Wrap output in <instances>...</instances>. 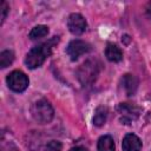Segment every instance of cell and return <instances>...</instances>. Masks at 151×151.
<instances>
[{"label":"cell","instance_id":"cell-10","mask_svg":"<svg viewBox=\"0 0 151 151\" xmlns=\"http://www.w3.org/2000/svg\"><path fill=\"white\" fill-rule=\"evenodd\" d=\"M105 55H106L107 60L113 61V63H118V61H120L123 59V52L114 44H109L106 46V48H105Z\"/></svg>","mask_w":151,"mask_h":151},{"label":"cell","instance_id":"cell-15","mask_svg":"<svg viewBox=\"0 0 151 151\" xmlns=\"http://www.w3.org/2000/svg\"><path fill=\"white\" fill-rule=\"evenodd\" d=\"M46 149H47V151H61V145H60V143L53 140L46 146Z\"/></svg>","mask_w":151,"mask_h":151},{"label":"cell","instance_id":"cell-9","mask_svg":"<svg viewBox=\"0 0 151 151\" xmlns=\"http://www.w3.org/2000/svg\"><path fill=\"white\" fill-rule=\"evenodd\" d=\"M122 86L127 96H132L138 87V80L133 74H125L122 78Z\"/></svg>","mask_w":151,"mask_h":151},{"label":"cell","instance_id":"cell-8","mask_svg":"<svg viewBox=\"0 0 151 151\" xmlns=\"http://www.w3.org/2000/svg\"><path fill=\"white\" fill-rule=\"evenodd\" d=\"M122 147H123V151H140L142 142L136 134L129 133L124 137Z\"/></svg>","mask_w":151,"mask_h":151},{"label":"cell","instance_id":"cell-14","mask_svg":"<svg viewBox=\"0 0 151 151\" xmlns=\"http://www.w3.org/2000/svg\"><path fill=\"white\" fill-rule=\"evenodd\" d=\"M14 60V54L12 51H2L0 53V66L2 68L9 66L12 64V61Z\"/></svg>","mask_w":151,"mask_h":151},{"label":"cell","instance_id":"cell-18","mask_svg":"<svg viewBox=\"0 0 151 151\" xmlns=\"http://www.w3.org/2000/svg\"><path fill=\"white\" fill-rule=\"evenodd\" d=\"M146 14H147V17L151 19V1L147 4V6H146Z\"/></svg>","mask_w":151,"mask_h":151},{"label":"cell","instance_id":"cell-5","mask_svg":"<svg viewBox=\"0 0 151 151\" xmlns=\"http://www.w3.org/2000/svg\"><path fill=\"white\" fill-rule=\"evenodd\" d=\"M117 110H118V113L120 114V120L125 124L134 120L139 116V112H140L138 106H136L133 104H129V103L119 104Z\"/></svg>","mask_w":151,"mask_h":151},{"label":"cell","instance_id":"cell-6","mask_svg":"<svg viewBox=\"0 0 151 151\" xmlns=\"http://www.w3.org/2000/svg\"><path fill=\"white\" fill-rule=\"evenodd\" d=\"M90 45L83 40H79V39H76V40H72L67 48H66V52L68 54V57L71 58V60H77L80 55L87 53L90 51Z\"/></svg>","mask_w":151,"mask_h":151},{"label":"cell","instance_id":"cell-16","mask_svg":"<svg viewBox=\"0 0 151 151\" xmlns=\"http://www.w3.org/2000/svg\"><path fill=\"white\" fill-rule=\"evenodd\" d=\"M0 9H1V22H4L5 19H6V17H7L8 5H7L5 1H2V2H1V7H0Z\"/></svg>","mask_w":151,"mask_h":151},{"label":"cell","instance_id":"cell-3","mask_svg":"<svg viewBox=\"0 0 151 151\" xmlns=\"http://www.w3.org/2000/svg\"><path fill=\"white\" fill-rule=\"evenodd\" d=\"M99 63L97 60L90 59L85 61L78 70V78L83 84H90L92 83L98 73H99Z\"/></svg>","mask_w":151,"mask_h":151},{"label":"cell","instance_id":"cell-2","mask_svg":"<svg viewBox=\"0 0 151 151\" xmlns=\"http://www.w3.org/2000/svg\"><path fill=\"white\" fill-rule=\"evenodd\" d=\"M31 113H32L35 122H38L40 124H47L52 120L54 111H53V107L51 106V104L47 100L40 99V100H37L32 105Z\"/></svg>","mask_w":151,"mask_h":151},{"label":"cell","instance_id":"cell-17","mask_svg":"<svg viewBox=\"0 0 151 151\" xmlns=\"http://www.w3.org/2000/svg\"><path fill=\"white\" fill-rule=\"evenodd\" d=\"M70 151H87L85 147H83V146H74V147H72Z\"/></svg>","mask_w":151,"mask_h":151},{"label":"cell","instance_id":"cell-1","mask_svg":"<svg viewBox=\"0 0 151 151\" xmlns=\"http://www.w3.org/2000/svg\"><path fill=\"white\" fill-rule=\"evenodd\" d=\"M58 42V37H53V39L48 40L47 42H42L40 45L34 46L26 55V65L29 68H37L40 67L44 61L46 60V58L51 54L53 46Z\"/></svg>","mask_w":151,"mask_h":151},{"label":"cell","instance_id":"cell-13","mask_svg":"<svg viewBox=\"0 0 151 151\" xmlns=\"http://www.w3.org/2000/svg\"><path fill=\"white\" fill-rule=\"evenodd\" d=\"M47 33H48V27L44 26V25H39V26H35L34 28H32V31L29 32V38L32 40L40 39V38L46 37Z\"/></svg>","mask_w":151,"mask_h":151},{"label":"cell","instance_id":"cell-4","mask_svg":"<svg viewBox=\"0 0 151 151\" xmlns=\"http://www.w3.org/2000/svg\"><path fill=\"white\" fill-rule=\"evenodd\" d=\"M7 85L14 92H22L28 86V78L21 71H13L7 76Z\"/></svg>","mask_w":151,"mask_h":151},{"label":"cell","instance_id":"cell-11","mask_svg":"<svg viewBox=\"0 0 151 151\" xmlns=\"http://www.w3.org/2000/svg\"><path fill=\"white\" fill-rule=\"evenodd\" d=\"M107 107L106 106H98L94 111V116H93V124L97 126H101L106 119H107Z\"/></svg>","mask_w":151,"mask_h":151},{"label":"cell","instance_id":"cell-12","mask_svg":"<svg viewBox=\"0 0 151 151\" xmlns=\"http://www.w3.org/2000/svg\"><path fill=\"white\" fill-rule=\"evenodd\" d=\"M98 151H114V142L110 136H103L98 140Z\"/></svg>","mask_w":151,"mask_h":151},{"label":"cell","instance_id":"cell-7","mask_svg":"<svg viewBox=\"0 0 151 151\" xmlns=\"http://www.w3.org/2000/svg\"><path fill=\"white\" fill-rule=\"evenodd\" d=\"M86 20L84 19V17L79 13H73L68 17V20H67V27L70 29V32L72 34H76V35H80L85 32L86 29Z\"/></svg>","mask_w":151,"mask_h":151}]
</instances>
